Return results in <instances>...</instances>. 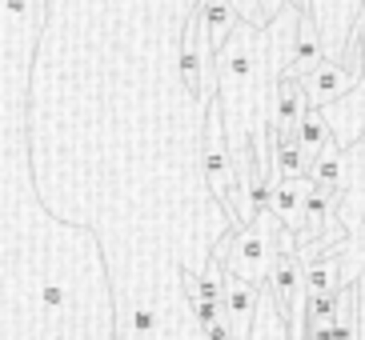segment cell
Instances as JSON below:
<instances>
[{
  "instance_id": "obj_1",
  "label": "cell",
  "mask_w": 365,
  "mask_h": 340,
  "mask_svg": "<svg viewBox=\"0 0 365 340\" xmlns=\"http://www.w3.org/2000/svg\"><path fill=\"white\" fill-rule=\"evenodd\" d=\"M301 260H297V240L285 248H277V260H273V268H269V297H273V304H277L281 320L293 329V309H297V285H301Z\"/></svg>"
},
{
  "instance_id": "obj_2",
  "label": "cell",
  "mask_w": 365,
  "mask_h": 340,
  "mask_svg": "<svg viewBox=\"0 0 365 340\" xmlns=\"http://www.w3.org/2000/svg\"><path fill=\"white\" fill-rule=\"evenodd\" d=\"M205 169H209V188H213V196L221 201V208H225L229 216L237 213L233 204V188H229V169H225V152H221V120H217V105L209 108V117H205ZM237 224V216H233ZM241 228V224H237Z\"/></svg>"
},
{
  "instance_id": "obj_3",
  "label": "cell",
  "mask_w": 365,
  "mask_h": 340,
  "mask_svg": "<svg viewBox=\"0 0 365 340\" xmlns=\"http://www.w3.org/2000/svg\"><path fill=\"white\" fill-rule=\"evenodd\" d=\"M349 85H354V73H341L333 60L322 56V64L309 73V88H305V92H309V108H322L325 100H333V96L345 92Z\"/></svg>"
},
{
  "instance_id": "obj_4",
  "label": "cell",
  "mask_w": 365,
  "mask_h": 340,
  "mask_svg": "<svg viewBox=\"0 0 365 340\" xmlns=\"http://www.w3.org/2000/svg\"><path fill=\"white\" fill-rule=\"evenodd\" d=\"M273 213L281 216V224L289 233L305 236V204L297 201V181L289 176H277V192H273Z\"/></svg>"
},
{
  "instance_id": "obj_5",
  "label": "cell",
  "mask_w": 365,
  "mask_h": 340,
  "mask_svg": "<svg viewBox=\"0 0 365 340\" xmlns=\"http://www.w3.org/2000/svg\"><path fill=\"white\" fill-rule=\"evenodd\" d=\"M201 16L209 21V32H213V48H225L229 36H233V24L241 21L237 9H229L225 0H201Z\"/></svg>"
},
{
  "instance_id": "obj_6",
  "label": "cell",
  "mask_w": 365,
  "mask_h": 340,
  "mask_svg": "<svg viewBox=\"0 0 365 340\" xmlns=\"http://www.w3.org/2000/svg\"><path fill=\"white\" fill-rule=\"evenodd\" d=\"M305 297L322 300V297H337V265L317 256L309 268H305Z\"/></svg>"
},
{
  "instance_id": "obj_7",
  "label": "cell",
  "mask_w": 365,
  "mask_h": 340,
  "mask_svg": "<svg viewBox=\"0 0 365 340\" xmlns=\"http://www.w3.org/2000/svg\"><path fill=\"white\" fill-rule=\"evenodd\" d=\"M181 68H185V85H189V92L201 96V53L193 48V41L181 44Z\"/></svg>"
},
{
  "instance_id": "obj_8",
  "label": "cell",
  "mask_w": 365,
  "mask_h": 340,
  "mask_svg": "<svg viewBox=\"0 0 365 340\" xmlns=\"http://www.w3.org/2000/svg\"><path fill=\"white\" fill-rule=\"evenodd\" d=\"M153 324H157V312H153L149 304H137V312H133V329H137L140 336H149Z\"/></svg>"
}]
</instances>
